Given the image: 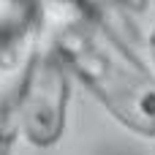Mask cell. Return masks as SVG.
<instances>
[{
	"label": "cell",
	"mask_w": 155,
	"mask_h": 155,
	"mask_svg": "<svg viewBox=\"0 0 155 155\" xmlns=\"http://www.w3.org/2000/svg\"><path fill=\"white\" fill-rule=\"evenodd\" d=\"M144 49H147V54H150V63H153V74H155V38L150 41V44H147V46H144Z\"/></svg>",
	"instance_id": "5"
},
{
	"label": "cell",
	"mask_w": 155,
	"mask_h": 155,
	"mask_svg": "<svg viewBox=\"0 0 155 155\" xmlns=\"http://www.w3.org/2000/svg\"><path fill=\"white\" fill-rule=\"evenodd\" d=\"M114 14L123 19L128 33L147 46L155 38V0H106Z\"/></svg>",
	"instance_id": "3"
},
{
	"label": "cell",
	"mask_w": 155,
	"mask_h": 155,
	"mask_svg": "<svg viewBox=\"0 0 155 155\" xmlns=\"http://www.w3.org/2000/svg\"><path fill=\"white\" fill-rule=\"evenodd\" d=\"M71 79V71L49 41L38 44L25 60L16 82V112L19 134L30 147L46 150L63 139L68 125Z\"/></svg>",
	"instance_id": "2"
},
{
	"label": "cell",
	"mask_w": 155,
	"mask_h": 155,
	"mask_svg": "<svg viewBox=\"0 0 155 155\" xmlns=\"http://www.w3.org/2000/svg\"><path fill=\"white\" fill-rule=\"evenodd\" d=\"M19 134V112H16V87L0 95V155H11Z\"/></svg>",
	"instance_id": "4"
},
{
	"label": "cell",
	"mask_w": 155,
	"mask_h": 155,
	"mask_svg": "<svg viewBox=\"0 0 155 155\" xmlns=\"http://www.w3.org/2000/svg\"><path fill=\"white\" fill-rule=\"evenodd\" d=\"M49 44L71 76L131 134L155 142V74L87 0H54Z\"/></svg>",
	"instance_id": "1"
}]
</instances>
